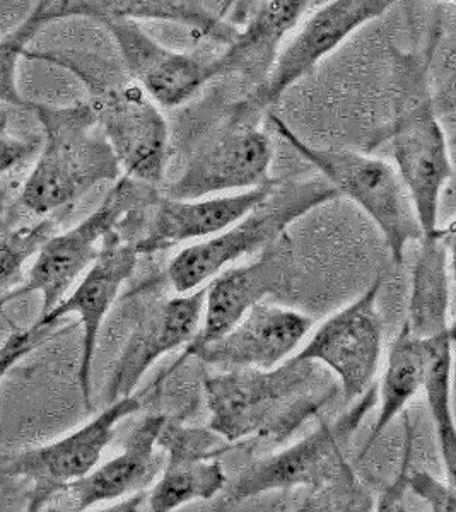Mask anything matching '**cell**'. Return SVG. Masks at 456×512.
Segmentation results:
<instances>
[{"instance_id":"6da1fadb","label":"cell","mask_w":456,"mask_h":512,"mask_svg":"<svg viewBox=\"0 0 456 512\" xmlns=\"http://www.w3.org/2000/svg\"><path fill=\"white\" fill-rule=\"evenodd\" d=\"M335 391L320 364L293 357L272 369H224L204 381L207 427L229 444L284 441Z\"/></svg>"},{"instance_id":"7a4b0ae2","label":"cell","mask_w":456,"mask_h":512,"mask_svg":"<svg viewBox=\"0 0 456 512\" xmlns=\"http://www.w3.org/2000/svg\"><path fill=\"white\" fill-rule=\"evenodd\" d=\"M26 111L43 130L40 156L24 181L18 204L33 216L71 209L84 195L122 176V168L89 101L47 105L30 101Z\"/></svg>"},{"instance_id":"3957f363","label":"cell","mask_w":456,"mask_h":512,"mask_svg":"<svg viewBox=\"0 0 456 512\" xmlns=\"http://www.w3.org/2000/svg\"><path fill=\"white\" fill-rule=\"evenodd\" d=\"M339 193L320 176L272 180L269 192L245 216L211 238L190 243L178 251L168 267V282L176 294L204 287L224 268L264 251L286 236L287 227L322 205L337 200Z\"/></svg>"},{"instance_id":"277c9868","label":"cell","mask_w":456,"mask_h":512,"mask_svg":"<svg viewBox=\"0 0 456 512\" xmlns=\"http://www.w3.org/2000/svg\"><path fill=\"white\" fill-rule=\"evenodd\" d=\"M376 386H371L356 405L334 422H322L315 431L279 453L252 461L223 490V504L234 506L257 495L275 490L304 487L315 494H347L364 502L363 489L357 485L345 460V444L359 424L375 407Z\"/></svg>"},{"instance_id":"5b68a950","label":"cell","mask_w":456,"mask_h":512,"mask_svg":"<svg viewBox=\"0 0 456 512\" xmlns=\"http://www.w3.org/2000/svg\"><path fill=\"white\" fill-rule=\"evenodd\" d=\"M269 123L287 146L318 169L339 197L349 198L375 222L393 260L404 262L407 246L419 241L421 229L397 169L361 152L311 146L275 113H269Z\"/></svg>"},{"instance_id":"8992f818","label":"cell","mask_w":456,"mask_h":512,"mask_svg":"<svg viewBox=\"0 0 456 512\" xmlns=\"http://www.w3.org/2000/svg\"><path fill=\"white\" fill-rule=\"evenodd\" d=\"M146 187L129 176H120L98 209L64 233L52 234L40 246L31 260L28 277L0 297V311L36 292L41 296L40 316L47 315L93 265L106 234L122 224Z\"/></svg>"},{"instance_id":"52a82bcc","label":"cell","mask_w":456,"mask_h":512,"mask_svg":"<svg viewBox=\"0 0 456 512\" xmlns=\"http://www.w3.org/2000/svg\"><path fill=\"white\" fill-rule=\"evenodd\" d=\"M255 115L240 105L228 122L200 137L164 195L202 198L267 185L272 180L274 146L269 135L252 123Z\"/></svg>"},{"instance_id":"ba28073f","label":"cell","mask_w":456,"mask_h":512,"mask_svg":"<svg viewBox=\"0 0 456 512\" xmlns=\"http://www.w3.org/2000/svg\"><path fill=\"white\" fill-rule=\"evenodd\" d=\"M141 407V398L135 395L118 398L71 434L6 458L0 463V475L30 483L28 511H41L55 495L100 465L118 424Z\"/></svg>"},{"instance_id":"9c48e42d","label":"cell","mask_w":456,"mask_h":512,"mask_svg":"<svg viewBox=\"0 0 456 512\" xmlns=\"http://www.w3.org/2000/svg\"><path fill=\"white\" fill-rule=\"evenodd\" d=\"M270 181L264 187L202 198L168 197L147 185L139 202L118 227L135 231L130 239L139 255L197 243L221 233L245 216L267 195Z\"/></svg>"},{"instance_id":"30bf717a","label":"cell","mask_w":456,"mask_h":512,"mask_svg":"<svg viewBox=\"0 0 456 512\" xmlns=\"http://www.w3.org/2000/svg\"><path fill=\"white\" fill-rule=\"evenodd\" d=\"M122 175L158 187L170 166L171 130L159 106L129 77L89 96Z\"/></svg>"},{"instance_id":"8fae6325","label":"cell","mask_w":456,"mask_h":512,"mask_svg":"<svg viewBox=\"0 0 456 512\" xmlns=\"http://www.w3.org/2000/svg\"><path fill=\"white\" fill-rule=\"evenodd\" d=\"M383 277L351 304L328 316L311 333L308 342L293 355L296 361H310L334 374L345 400H357L373 386L383 355V321L378 311Z\"/></svg>"},{"instance_id":"7c38bea8","label":"cell","mask_w":456,"mask_h":512,"mask_svg":"<svg viewBox=\"0 0 456 512\" xmlns=\"http://www.w3.org/2000/svg\"><path fill=\"white\" fill-rule=\"evenodd\" d=\"M139 253L134 241L125 238L118 227L106 234L100 255L93 265L77 280L74 291L47 315L38 316L35 326H57L67 316H77L82 330L81 359L77 369V381L81 388L82 403L86 410H93V364L101 326L123 284L132 277Z\"/></svg>"},{"instance_id":"4fadbf2b","label":"cell","mask_w":456,"mask_h":512,"mask_svg":"<svg viewBox=\"0 0 456 512\" xmlns=\"http://www.w3.org/2000/svg\"><path fill=\"white\" fill-rule=\"evenodd\" d=\"M398 2L400 0H328L306 19L293 40L277 55L269 76L241 106L258 113L274 105L287 89L308 76L349 36L369 21L383 16Z\"/></svg>"},{"instance_id":"5bb4252c","label":"cell","mask_w":456,"mask_h":512,"mask_svg":"<svg viewBox=\"0 0 456 512\" xmlns=\"http://www.w3.org/2000/svg\"><path fill=\"white\" fill-rule=\"evenodd\" d=\"M390 146L421 236L436 233L441 198L453 178V163L445 125L436 115L431 99L405 110L395 120Z\"/></svg>"},{"instance_id":"9a60e30c","label":"cell","mask_w":456,"mask_h":512,"mask_svg":"<svg viewBox=\"0 0 456 512\" xmlns=\"http://www.w3.org/2000/svg\"><path fill=\"white\" fill-rule=\"evenodd\" d=\"M158 444L168 453V463L147 495L149 511H176L223 494L228 475L219 456L229 449L223 437L209 427H185L166 420Z\"/></svg>"},{"instance_id":"2e32d148","label":"cell","mask_w":456,"mask_h":512,"mask_svg":"<svg viewBox=\"0 0 456 512\" xmlns=\"http://www.w3.org/2000/svg\"><path fill=\"white\" fill-rule=\"evenodd\" d=\"M117 47L118 60L135 82L158 106L178 108L192 101L207 82L216 79L211 60L175 52L147 35L135 21L100 23Z\"/></svg>"},{"instance_id":"e0dca14e","label":"cell","mask_w":456,"mask_h":512,"mask_svg":"<svg viewBox=\"0 0 456 512\" xmlns=\"http://www.w3.org/2000/svg\"><path fill=\"white\" fill-rule=\"evenodd\" d=\"M289 241L286 236L260 251L255 262L231 265L205 284L204 313L199 332L188 342L171 371L188 361L193 350L223 337L243 316L272 292L279 291L287 274ZM170 371V373H171Z\"/></svg>"},{"instance_id":"ac0fdd59","label":"cell","mask_w":456,"mask_h":512,"mask_svg":"<svg viewBox=\"0 0 456 512\" xmlns=\"http://www.w3.org/2000/svg\"><path fill=\"white\" fill-rule=\"evenodd\" d=\"M204 287L164 299L147 309L130 332L106 386V402L134 395L147 371L199 332L204 313Z\"/></svg>"},{"instance_id":"d6986e66","label":"cell","mask_w":456,"mask_h":512,"mask_svg":"<svg viewBox=\"0 0 456 512\" xmlns=\"http://www.w3.org/2000/svg\"><path fill=\"white\" fill-rule=\"evenodd\" d=\"M313 328V320L296 309L262 301L211 344L193 350L200 359L223 369H272L298 352Z\"/></svg>"},{"instance_id":"ffe728a7","label":"cell","mask_w":456,"mask_h":512,"mask_svg":"<svg viewBox=\"0 0 456 512\" xmlns=\"http://www.w3.org/2000/svg\"><path fill=\"white\" fill-rule=\"evenodd\" d=\"M164 422V415H147L130 432L122 453L72 483L65 492L74 497V511L142 494L163 470L158 439Z\"/></svg>"},{"instance_id":"44dd1931","label":"cell","mask_w":456,"mask_h":512,"mask_svg":"<svg viewBox=\"0 0 456 512\" xmlns=\"http://www.w3.org/2000/svg\"><path fill=\"white\" fill-rule=\"evenodd\" d=\"M48 21L67 18L103 21H163L178 24L209 40L229 45L236 35L231 24L219 12L212 11L205 0H59L50 4Z\"/></svg>"},{"instance_id":"7402d4cb","label":"cell","mask_w":456,"mask_h":512,"mask_svg":"<svg viewBox=\"0 0 456 512\" xmlns=\"http://www.w3.org/2000/svg\"><path fill=\"white\" fill-rule=\"evenodd\" d=\"M308 7V0H267L257 14L236 31L217 59L211 60L216 77L228 74L258 79V84L269 76L282 41L298 26Z\"/></svg>"},{"instance_id":"603a6c76","label":"cell","mask_w":456,"mask_h":512,"mask_svg":"<svg viewBox=\"0 0 456 512\" xmlns=\"http://www.w3.org/2000/svg\"><path fill=\"white\" fill-rule=\"evenodd\" d=\"M455 227H439L419 238L410 280L409 309L405 325L419 338L436 337L451 328V248Z\"/></svg>"},{"instance_id":"cb8c5ba5","label":"cell","mask_w":456,"mask_h":512,"mask_svg":"<svg viewBox=\"0 0 456 512\" xmlns=\"http://www.w3.org/2000/svg\"><path fill=\"white\" fill-rule=\"evenodd\" d=\"M426 359V340L410 332L404 321L402 330L390 345L380 386H376V400L380 403L378 417L357 461H363L371 453L388 425L404 412L407 403L422 390Z\"/></svg>"},{"instance_id":"d4e9b609","label":"cell","mask_w":456,"mask_h":512,"mask_svg":"<svg viewBox=\"0 0 456 512\" xmlns=\"http://www.w3.org/2000/svg\"><path fill=\"white\" fill-rule=\"evenodd\" d=\"M426 340V371L422 391L433 419L436 441L445 465L446 480L455 485L456 429L451 407V371H453V326Z\"/></svg>"},{"instance_id":"484cf974","label":"cell","mask_w":456,"mask_h":512,"mask_svg":"<svg viewBox=\"0 0 456 512\" xmlns=\"http://www.w3.org/2000/svg\"><path fill=\"white\" fill-rule=\"evenodd\" d=\"M53 227L52 219H40L35 224L12 229L4 227V233L0 234V297L23 282L26 265L52 236Z\"/></svg>"},{"instance_id":"4316f807","label":"cell","mask_w":456,"mask_h":512,"mask_svg":"<svg viewBox=\"0 0 456 512\" xmlns=\"http://www.w3.org/2000/svg\"><path fill=\"white\" fill-rule=\"evenodd\" d=\"M52 0H41L30 18L26 19L18 30L0 40V103L26 110L30 99L24 98L18 86L19 60L23 59L33 36L50 23L47 18L48 7Z\"/></svg>"},{"instance_id":"83f0119b","label":"cell","mask_w":456,"mask_h":512,"mask_svg":"<svg viewBox=\"0 0 456 512\" xmlns=\"http://www.w3.org/2000/svg\"><path fill=\"white\" fill-rule=\"evenodd\" d=\"M40 140L23 139L9 130L6 111H0V176L26 163L40 149ZM6 190H0V229L6 227Z\"/></svg>"},{"instance_id":"f1b7e54d","label":"cell","mask_w":456,"mask_h":512,"mask_svg":"<svg viewBox=\"0 0 456 512\" xmlns=\"http://www.w3.org/2000/svg\"><path fill=\"white\" fill-rule=\"evenodd\" d=\"M57 337V326L31 325L30 328L12 332L0 345V384L4 381L11 369L18 366L26 355L48 342L50 338Z\"/></svg>"},{"instance_id":"f546056e","label":"cell","mask_w":456,"mask_h":512,"mask_svg":"<svg viewBox=\"0 0 456 512\" xmlns=\"http://www.w3.org/2000/svg\"><path fill=\"white\" fill-rule=\"evenodd\" d=\"M405 489H410L419 499L429 504L436 512H455V485L441 482L426 472H409Z\"/></svg>"},{"instance_id":"4dcf8cb0","label":"cell","mask_w":456,"mask_h":512,"mask_svg":"<svg viewBox=\"0 0 456 512\" xmlns=\"http://www.w3.org/2000/svg\"><path fill=\"white\" fill-rule=\"evenodd\" d=\"M234 2H236V0H224L223 7H221V11H219V16H221V18H224V14L234 6Z\"/></svg>"},{"instance_id":"1f68e13d","label":"cell","mask_w":456,"mask_h":512,"mask_svg":"<svg viewBox=\"0 0 456 512\" xmlns=\"http://www.w3.org/2000/svg\"><path fill=\"white\" fill-rule=\"evenodd\" d=\"M443 2H451V0H443Z\"/></svg>"}]
</instances>
